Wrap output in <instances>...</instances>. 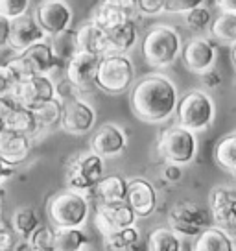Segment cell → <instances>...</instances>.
<instances>
[{
  "mask_svg": "<svg viewBox=\"0 0 236 251\" xmlns=\"http://www.w3.org/2000/svg\"><path fill=\"white\" fill-rule=\"evenodd\" d=\"M177 87L161 74H150L137 81L129 94V105L135 117L146 124H161L175 113Z\"/></svg>",
  "mask_w": 236,
  "mask_h": 251,
  "instance_id": "6da1fadb",
  "label": "cell"
},
{
  "mask_svg": "<svg viewBox=\"0 0 236 251\" xmlns=\"http://www.w3.org/2000/svg\"><path fill=\"white\" fill-rule=\"evenodd\" d=\"M142 57L153 69L170 67L181 54V35L168 24L151 26L142 39Z\"/></svg>",
  "mask_w": 236,
  "mask_h": 251,
  "instance_id": "7a4b0ae2",
  "label": "cell"
},
{
  "mask_svg": "<svg viewBox=\"0 0 236 251\" xmlns=\"http://www.w3.org/2000/svg\"><path fill=\"white\" fill-rule=\"evenodd\" d=\"M47 214L54 227H83L89 218L87 196L67 187L48 198Z\"/></svg>",
  "mask_w": 236,
  "mask_h": 251,
  "instance_id": "3957f363",
  "label": "cell"
},
{
  "mask_svg": "<svg viewBox=\"0 0 236 251\" xmlns=\"http://www.w3.org/2000/svg\"><path fill=\"white\" fill-rule=\"evenodd\" d=\"M135 67L133 61L126 54L111 52L102 55L98 72H96V85L107 94L126 93L133 85Z\"/></svg>",
  "mask_w": 236,
  "mask_h": 251,
  "instance_id": "277c9868",
  "label": "cell"
},
{
  "mask_svg": "<svg viewBox=\"0 0 236 251\" xmlns=\"http://www.w3.org/2000/svg\"><path fill=\"white\" fill-rule=\"evenodd\" d=\"M175 113L177 124L197 133L211 127L216 117V105L212 98L203 91H190L177 100Z\"/></svg>",
  "mask_w": 236,
  "mask_h": 251,
  "instance_id": "5b68a950",
  "label": "cell"
},
{
  "mask_svg": "<svg viewBox=\"0 0 236 251\" xmlns=\"http://www.w3.org/2000/svg\"><path fill=\"white\" fill-rule=\"evenodd\" d=\"M157 151L166 163L181 166L190 165L197 153L196 133L179 124L166 127L157 139Z\"/></svg>",
  "mask_w": 236,
  "mask_h": 251,
  "instance_id": "8992f818",
  "label": "cell"
},
{
  "mask_svg": "<svg viewBox=\"0 0 236 251\" xmlns=\"http://www.w3.org/2000/svg\"><path fill=\"white\" fill-rule=\"evenodd\" d=\"M57 61H59V57L52 48V45L45 43V39H43L23 50L17 57L9 59L8 65L15 74L17 81H23V79L33 78V76L52 72L57 67Z\"/></svg>",
  "mask_w": 236,
  "mask_h": 251,
  "instance_id": "52a82bcc",
  "label": "cell"
},
{
  "mask_svg": "<svg viewBox=\"0 0 236 251\" xmlns=\"http://www.w3.org/2000/svg\"><path fill=\"white\" fill-rule=\"evenodd\" d=\"M103 172H105L103 157L94 151L78 153L67 165V187L78 190L81 194L93 192V188L96 187Z\"/></svg>",
  "mask_w": 236,
  "mask_h": 251,
  "instance_id": "ba28073f",
  "label": "cell"
},
{
  "mask_svg": "<svg viewBox=\"0 0 236 251\" xmlns=\"http://www.w3.org/2000/svg\"><path fill=\"white\" fill-rule=\"evenodd\" d=\"M212 216L194 201H177L168 212V224L177 235L196 236L209 227Z\"/></svg>",
  "mask_w": 236,
  "mask_h": 251,
  "instance_id": "9c48e42d",
  "label": "cell"
},
{
  "mask_svg": "<svg viewBox=\"0 0 236 251\" xmlns=\"http://www.w3.org/2000/svg\"><path fill=\"white\" fill-rule=\"evenodd\" d=\"M96 124V111L91 103L81 100L79 96L61 102V118L59 126L69 135H85L93 131Z\"/></svg>",
  "mask_w": 236,
  "mask_h": 251,
  "instance_id": "30bf717a",
  "label": "cell"
},
{
  "mask_svg": "<svg viewBox=\"0 0 236 251\" xmlns=\"http://www.w3.org/2000/svg\"><path fill=\"white\" fill-rule=\"evenodd\" d=\"M11 98L19 105L33 111L45 102L55 98V85L47 74L33 76V78L17 81V85L11 91Z\"/></svg>",
  "mask_w": 236,
  "mask_h": 251,
  "instance_id": "8fae6325",
  "label": "cell"
},
{
  "mask_svg": "<svg viewBox=\"0 0 236 251\" xmlns=\"http://www.w3.org/2000/svg\"><path fill=\"white\" fill-rule=\"evenodd\" d=\"M33 17L45 35L55 37L69 30L72 23V9L63 0H45L37 6Z\"/></svg>",
  "mask_w": 236,
  "mask_h": 251,
  "instance_id": "7c38bea8",
  "label": "cell"
},
{
  "mask_svg": "<svg viewBox=\"0 0 236 251\" xmlns=\"http://www.w3.org/2000/svg\"><path fill=\"white\" fill-rule=\"evenodd\" d=\"M137 214L127 205V201H117V203H100L94 212V226L100 235H109L113 231L129 227L137 224Z\"/></svg>",
  "mask_w": 236,
  "mask_h": 251,
  "instance_id": "4fadbf2b",
  "label": "cell"
},
{
  "mask_svg": "<svg viewBox=\"0 0 236 251\" xmlns=\"http://www.w3.org/2000/svg\"><path fill=\"white\" fill-rule=\"evenodd\" d=\"M211 216L214 224L236 235V187L221 185L211 190Z\"/></svg>",
  "mask_w": 236,
  "mask_h": 251,
  "instance_id": "5bb4252c",
  "label": "cell"
},
{
  "mask_svg": "<svg viewBox=\"0 0 236 251\" xmlns=\"http://www.w3.org/2000/svg\"><path fill=\"white\" fill-rule=\"evenodd\" d=\"M218 61V50L205 37H192V39L185 45L183 50V63L185 69L189 72L203 76L205 72L212 71L214 65Z\"/></svg>",
  "mask_w": 236,
  "mask_h": 251,
  "instance_id": "9a60e30c",
  "label": "cell"
},
{
  "mask_svg": "<svg viewBox=\"0 0 236 251\" xmlns=\"http://www.w3.org/2000/svg\"><path fill=\"white\" fill-rule=\"evenodd\" d=\"M100 59L102 55L76 50L67 65V79L72 81L79 91L91 89L93 85H96V72H98Z\"/></svg>",
  "mask_w": 236,
  "mask_h": 251,
  "instance_id": "2e32d148",
  "label": "cell"
},
{
  "mask_svg": "<svg viewBox=\"0 0 236 251\" xmlns=\"http://www.w3.org/2000/svg\"><path fill=\"white\" fill-rule=\"evenodd\" d=\"M127 146V135L117 124H103L94 131L91 139V151L103 159L120 155Z\"/></svg>",
  "mask_w": 236,
  "mask_h": 251,
  "instance_id": "e0dca14e",
  "label": "cell"
},
{
  "mask_svg": "<svg viewBox=\"0 0 236 251\" xmlns=\"http://www.w3.org/2000/svg\"><path fill=\"white\" fill-rule=\"evenodd\" d=\"M126 201L139 218H148L157 207V190L148 179L137 177L127 183Z\"/></svg>",
  "mask_w": 236,
  "mask_h": 251,
  "instance_id": "ac0fdd59",
  "label": "cell"
},
{
  "mask_svg": "<svg viewBox=\"0 0 236 251\" xmlns=\"http://www.w3.org/2000/svg\"><path fill=\"white\" fill-rule=\"evenodd\" d=\"M45 39V31L41 30V26L37 24L33 15H19L15 19H11V31H9V43L8 47H11L17 52H23L28 47H32L35 43Z\"/></svg>",
  "mask_w": 236,
  "mask_h": 251,
  "instance_id": "d6986e66",
  "label": "cell"
},
{
  "mask_svg": "<svg viewBox=\"0 0 236 251\" xmlns=\"http://www.w3.org/2000/svg\"><path fill=\"white\" fill-rule=\"evenodd\" d=\"M32 137L17 131V129H2L0 131V157L9 165H21L30 153Z\"/></svg>",
  "mask_w": 236,
  "mask_h": 251,
  "instance_id": "ffe728a7",
  "label": "cell"
},
{
  "mask_svg": "<svg viewBox=\"0 0 236 251\" xmlns=\"http://www.w3.org/2000/svg\"><path fill=\"white\" fill-rule=\"evenodd\" d=\"M74 43H76V50H81V52H91L98 55L111 54L105 31L93 21L79 26L78 31L74 33Z\"/></svg>",
  "mask_w": 236,
  "mask_h": 251,
  "instance_id": "44dd1931",
  "label": "cell"
},
{
  "mask_svg": "<svg viewBox=\"0 0 236 251\" xmlns=\"http://www.w3.org/2000/svg\"><path fill=\"white\" fill-rule=\"evenodd\" d=\"M102 30L105 31V37H107L111 52L127 54L137 45V39H139V31H137V26L131 21V17L113 24L109 28H102Z\"/></svg>",
  "mask_w": 236,
  "mask_h": 251,
  "instance_id": "7402d4cb",
  "label": "cell"
},
{
  "mask_svg": "<svg viewBox=\"0 0 236 251\" xmlns=\"http://www.w3.org/2000/svg\"><path fill=\"white\" fill-rule=\"evenodd\" d=\"M192 250L196 251H233L235 240L231 238L225 229L220 226H209L201 233L196 235V240L192 244Z\"/></svg>",
  "mask_w": 236,
  "mask_h": 251,
  "instance_id": "603a6c76",
  "label": "cell"
},
{
  "mask_svg": "<svg viewBox=\"0 0 236 251\" xmlns=\"http://www.w3.org/2000/svg\"><path fill=\"white\" fill-rule=\"evenodd\" d=\"M127 183H129V181H127L126 177L117 176V174L102 176L100 181L96 183V187L93 188V194L100 200V203H117V201H126Z\"/></svg>",
  "mask_w": 236,
  "mask_h": 251,
  "instance_id": "cb8c5ba5",
  "label": "cell"
},
{
  "mask_svg": "<svg viewBox=\"0 0 236 251\" xmlns=\"http://www.w3.org/2000/svg\"><path fill=\"white\" fill-rule=\"evenodd\" d=\"M89 246V236L81 227H55L54 229V250L57 251H78Z\"/></svg>",
  "mask_w": 236,
  "mask_h": 251,
  "instance_id": "d4e9b609",
  "label": "cell"
},
{
  "mask_svg": "<svg viewBox=\"0 0 236 251\" xmlns=\"http://www.w3.org/2000/svg\"><path fill=\"white\" fill-rule=\"evenodd\" d=\"M39 226H41V216L33 207H21L11 216V229L23 240H26Z\"/></svg>",
  "mask_w": 236,
  "mask_h": 251,
  "instance_id": "484cf974",
  "label": "cell"
},
{
  "mask_svg": "<svg viewBox=\"0 0 236 251\" xmlns=\"http://www.w3.org/2000/svg\"><path fill=\"white\" fill-rule=\"evenodd\" d=\"M211 35L221 45L236 43V11H221L211 23Z\"/></svg>",
  "mask_w": 236,
  "mask_h": 251,
  "instance_id": "4316f807",
  "label": "cell"
},
{
  "mask_svg": "<svg viewBox=\"0 0 236 251\" xmlns=\"http://www.w3.org/2000/svg\"><path fill=\"white\" fill-rule=\"evenodd\" d=\"M214 161L225 172L236 174V131L218 141L214 146Z\"/></svg>",
  "mask_w": 236,
  "mask_h": 251,
  "instance_id": "83f0119b",
  "label": "cell"
},
{
  "mask_svg": "<svg viewBox=\"0 0 236 251\" xmlns=\"http://www.w3.org/2000/svg\"><path fill=\"white\" fill-rule=\"evenodd\" d=\"M139 240H141L139 229L135 226H129V227L118 229V231H113V233L103 236V248L115 251L133 250L135 246L139 244Z\"/></svg>",
  "mask_w": 236,
  "mask_h": 251,
  "instance_id": "f1b7e54d",
  "label": "cell"
},
{
  "mask_svg": "<svg viewBox=\"0 0 236 251\" xmlns=\"http://www.w3.org/2000/svg\"><path fill=\"white\" fill-rule=\"evenodd\" d=\"M146 246L151 251H179L181 240L172 227H159L150 233Z\"/></svg>",
  "mask_w": 236,
  "mask_h": 251,
  "instance_id": "f546056e",
  "label": "cell"
},
{
  "mask_svg": "<svg viewBox=\"0 0 236 251\" xmlns=\"http://www.w3.org/2000/svg\"><path fill=\"white\" fill-rule=\"evenodd\" d=\"M8 127L9 129H17V131H23V133L30 135L32 139L41 131L37 122H35V117H33V111L26 109V107L19 105V103L15 105V109H13L11 117H9Z\"/></svg>",
  "mask_w": 236,
  "mask_h": 251,
  "instance_id": "4dcf8cb0",
  "label": "cell"
},
{
  "mask_svg": "<svg viewBox=\"0 0 236 251\" xmlns=\"http://www.w3.org/2000/svg\"><path fill=\"white\" fill-rule=\"evenodd\" d=\"M33 117H35V122H37L41 131L54 127L59 124V118H61V102L57 98L48 100L43 105L33 109Z\"/></svg>",
  "mask_w": 236,
  "mask_h": 251,
  "instance_id": "1f68e13d",
  "label": "cell"
},
{
  "mask_svg": "<svg viewBox=\"0 0 236 251\" xmlns=\"http://www.w3.org/2000/svg\"><path fill=\"white\" fill-rule=\"evenodd\" d=\"M26 248L30 250H54V229L48 226H39L26 240Z\"/></svg>",
  "mask_w": 236,
  "mask_h": 251,
  "instance_id": "d6a6232c",
  "label": "cell"
},
{
  "mask_svg": "<svg viewBox=\"0 0 236 251\" xmlns=\"http://www.w3.org/2000/svg\"><path fill=\"white\" fill-rule=\"evenodd\" d=\"M211 23H212V15H211V11L207 8H203V6H197V8L187 11V17H185V24H187V28L192 31L205 30Z\"/></svg>",
  "mask_w": 236,
  "mask_h": 251,
  "instance_id": "836d02e7",
  "label": "cell"
},
{
  "mask_svg": "<svg viewBox=\"0 0 236 251\" xmlns=\"http://www.w3.org/2000/svg\"><path fill=\"white\" fill-rule=\"evenodd\" d=\"M30 0H0V13L15 19L19 15H24L28 11Z\"/></svg>",
  "mask_w": 236,
  "mask_h": 251,
  "instance_id": "e575fe53",
  "label": "cell"
},
{
  "mask_svg": "<svg viewBox=\"0 0 236 251\" xmlns=\"http://www.w3.org/2000/svg\"><path fill=\"white\" fill-rule=\"evenodd\" d=\"M17 85V78L13 71H11V67H9L8 63L6 65H0V98H4V96H11V91H13V87Z\"/></svg>",
  "mask_w": 236,
  "mask_h": 251,
  "instance_id": "d590c367",
  "label": "cell"
},
{
  "mask_svg": "<svg viewBox=\"0 0 236 251\" xmlns=\"http://www.w3.org/2000/svg\"><path fill=\"white\" fill-rule=\"evenodd\" d=\"M205 0H166L165 11L166 13H187L190 9L203 6Z\"/></svg>",
  "mask_w": 236,
  "mask_h": 251,
  "instance_id": "8d00e7d4",
  "label": "cell"
},
{
  "mask_svg": "<svg viewBox=\"0 0 236 251\" xmlns=\"http://www.w3.org/2000/svg\"><path fill=\"white\" fill-rule=\"evenodd\" d=\"M15 105H17V102L11 96L0 98V131H2V129H8L9 117H11V113L15 109Z\"/></svg>",
  "mask_w": 236,
  "mask_h": 251,
  "instance_id": "74e56055",
  "label": "cell"
},
{
  "mask_svg": "<svg viewBox=\"0 0 236 251\" xmlns=\"http://www.w3.org/2000/svg\"><path fill=\"white\" fill-rule=\"evenodd\" d=\"M79 89L72 81L69 79H63V81H59L57 85H55V98L59 100V102H65V100H69V98H74V96H78Z\"/></svg>",
  "mask_w": 236,
  "mask_h": 251,
  "instance_id": "f35d334b",
  "label": "cell"
},
{
  "mask_svg": "<svg viewBox=\"0 0 236 251\" xmlns=\"http://www.w3.org/2000/svg\"><path fill=\"white\" fill-rule=\"evenodd\" d=\"M166 0H137V9L144 15H157L165 11Z\"/></svg>",
  "mask_w": 236,
  "mask_h": 251,
  "instance_id": "ab89813d",
  "label": "cell"
},
{
  "mask_svg": "<svg viewBox=\"0 0 236 251\" xmlns=\"http://www.w3.org/2000/svg\"><path fill=\"white\" fill-rule=\"evenodd\" d=\"M163 179L168 183H177L183 179V166L173 165V163H166V166L163 168Z\"/></svg>",
  "mask_w": 236,
  "mask_h": 251,
  "instance_id": "60d3db41",
  "label": "cell"
},
{
  "mask_svg": "<svg viewBox=\"0 0 236 251\" xmlns=\"http://www.w3.org/2000/svg\"><path fill=\"white\" fill-rule=\"evenodd\" d=\"M100 4L103 6H111V8H117L126 11L127 15H131L137 11V0H102Z\"/></svg>",
  "mask_w": 236,
  "mask_h": 251,
  "instance_id": "b9f144b4",
  "label": "cell"
},
{
  "mask_svg": "<svg viewBox=\"0 0 236 251\" xmlns=\"http://www.w3.org/2000/svg\"><path fill=\"white\" fill-rule=\"evenodd\" d=\"M13 248H15V233H13V229L2 227V224H0V251L13 250Z\"/></svg>",
  "mask_w": 236,
  "mask_h": 251,
  "instance_id": "7bdbcfd3",
  "label": "cell"
},
{
  "mask_svg": "<svg viewBox=\"0 0 236 251\" xmlns=\"http://www.w3.org/2000/svg\"><path fill=\"white\" fill-rule=\"evenodd\" d=\"M9 31H11V19L0 13V48L8 47Z\"/></svg>",
  "mask_w": 236,
  "mask_h": 251,
  "instance_id": "ee69618b",
  "label": "cell"
},
{
  "mask_svg": "<svg viewBox=\"0 0 236 251\" xmlns=\"http://www.w3.org/2000/svg\"><path fill=\"white\" fill-rule=\"evenodd\" d=\"M13 174H15V166L6 163V161L0 157V185H2L6 179H9Z\"/></svg>",
  "mask_w": 236,
  "mask_h": 251,
  "instance_id": "f6af8a7d",
  "label": "cell"
},
{
  "mask_svg": "<svg viewBox=\"0 0 236 251\" xmlns=\"http://www.w3.org/2000/svg\"><path fill=\"white\" fill-rule=\"evenodd\" d=\"M216 8L221 11H236V0H214Z\"/></svg>",
  "mask_w": 236,
  "mask_h": 251,
  "instance_id": "bcb514c9",
  "label": "cell"
},
{
  "mask_svg": "<svg viewBox=\"0 0 236 251\" xmlns=\"http://www.w3.org/2000/svg\"><path fill=\"white\" fill-rule=\"evenodd\" d=\"M203 76H205V83H207V85L214 87V85H218V83H220V76H218L216 72L209 71V72H205Z\"/></svg>",
  "mask_w": 236,
  "mask_h": 251,
  "instance_id": "7dc6e473",
  "label": "cell"
},
{
  "mask_svg": "<svg viewBox=\"0 0 236 251\" xmlns=\"http://www.w3.org/2000/svg\"><path fill=\"white\" fill-rule=\"evenodd\" d=\"M231 63L236 71V43H233V48H231Z\"/></svg>",
  "mask_w": 236,
  "mask_h": 251,
  "instance_id": "c3c4849f",
  "label": "cell"
},
{
  "mask_svg": "<svg viewBox=\"0 0 236 251\" xmlns=\"http://www.w3.org/2000/svg\"><path fill=\"white\" fill-rule=\"evenodd\" d=\"M2 209H4V194L0 192V220H2ZM2 224V222H0Z\"/></svg>",
  "mask_w": 236,
  "mask_h": 251,
  "instance_id": "681fc988",
  "label": "cell"
}]
</instances>
